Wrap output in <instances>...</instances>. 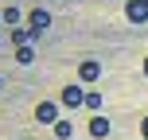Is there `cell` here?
<instances>
[{
    "label": "cell",
    "instance_id": "obj_1",
    "mask_svg": "<svg viewBox=\"0 0 148 140\" xmlns=\"http://www.w3.org/2000/svg\"><path fill=\"white\" fill-rule=\"evenodd\" d=\"M129 23H148V0H125Z\"/></svg>",
    "mask_w": 148,
    "mask_h": 140
},
{
    "label": "cell",
    "instance_id": "obj_2",
    "mask_svg": "<svg viewBox=\"0 0 148 140\" xmlns=\"http://www.w3.org/2000/svg\"><path fill=\"white\" fill-rule=\"evenodd\" d=\"M27 27L35 31V35H43V31L51 27V12H43V8H35V12L27 16Z\"/></svg>",
    "mask_w": 148,
    "mask_h": 140
},
{
    "label": "cell",
    "instance_id": "obj_3",
    "mask_svg": "<svg viewBox=\"0 0 148 140\" xmlns=\"http://www.w3.org/2000/svg\"><path fill=\"white\" fill-rule=\"evenodd\" d=\"M35 121L55 125V121H59V105H55V101H39V105H35Z\"/></svg>",
    "mask_w": 148,
    "mask_h": 140
},
{
    "label": "cell",
    "instance_id": "obj_4",
    "mask_svg": "<svg viewBox=\"0 0 148 140\" xmlns=\"http://www.w3.org/2000/svg\"><path fill=\"white\" fill-rule=\"evenodd\" d=\"M62 105H66V109L86 105V89H82V86H66V89H62Z\"/></svg>",
    "mask_w": 148,
    "mask_h": 140
},
{
    "label": "cell",
    "instance_id": "obj_5",
    "mask_svg": "<svg viewBox=\"0 0 148 140\" xmlns=\"http://www.w3.org/2000/svg\"><path fill=\"white\" fill-rule=\"evenodd\" d=\"M78 78L82 82H97V78H101V62H94V59L78 62Z\"/></svg>",
    "mask_w": 148,
    "mask_h": 140
},
{
    "label": "cell",
    "instance_id": "obj_6",
    "mask_svg": "<svg viewBox=\"0 0 148 140\" xmlns=\"http://www.w3.org/2000/svg\"><path fill=\"white\" fill-rule=\"evenodd\" d=\"M8 39H12V43L16 47H27V43H35V31H31V27H12V31H8Z\"/></svg>",
    "mask_w": 148,
    "mask_h": 140
},
{
    "label": "cell",
    "instance_id": "obj_7",
    "mask_svg": "<svg viewBox=\"0 0 148 140\" xmlns=\"http://www.w3.org/2000/svg\"><path fill=\"white\" fill-rule=\"evenodd\" d=\"M109 128H113V125L101 117V113H97V117L90 121V136H94V140H105V136H109Z\"/></svg>",
    "mask_w": 148,
    "mask_h": 140
},
{
    "label": "cell",
    "instance_id": "obj_8",
    "mask_svg": "<svg viewBox=\"0 0 148 140\" xmlns=\"http://www.w3.org/2000/svg\"><path fill=\"white\" fill-rule=\"evenodd\" d=\"M16 62H23V66H27V62H35V47H16Z\"/></svg>",
    "mask_w": 148,
    "mask_h": 140
},
{
    "label": "cell",
    "instance_id": "obj_9",
    "mask_svg": "<svg viewBox=\"0 0 148 140\" xmlns=\"http://www.w3.org/2000/svg\"><path fill=\"white\" fill-rule=\"evenodd\" d=\"M55 136H59V140H70L74 136V125H70V121H55Z\"/></svg>",
    "mask_w": 148,
    "mask_h": 140
},
{
    "label": "cell",
    "instance_id": "obj_10",
    "mask_svg": "<svg viewBox=\"0 0 148 140\" xmlns=\"http://www.w3.org/2000/svg\"><path fill=\"white\" fill-rule=\"evenodd\" d=\"M4 23H8V27H20V8L8 4V8H4Z\"/></svg>",
    "mask_w": 148,
    "mask_h": 140
},
{
    "label": "cell",
    "instance_id": "obj_11",
    "mask_svg": "<svg viewBox=\"0 0 148 140\" xmlns=\"http://www.w3.org/2000/svg\"><path fill=\"white\" fill-rule=\"evenodd\" d=\"M86 109H90V113L101 109V94H86Z\"/></svg>",
    "mask_w": 148,
    "mask_h": 140
},
{
    "label": "cell",
    "instance_id": "obj_12",
    "mask_svg": "<svg viewBox=\"0 0 148 140\" xmlns=\"http://www.w3.org/2000/svg\"><path fill=\"white\" fill-rule=\"evenodd\" d=\"M140 136H144V140H148V117H144V121H140Z\"/></svg>",
    "mask_w": 148,
    "mask_h": 140
},
{
    "label": "cell",
    "instance_id": "obj_13",
    "mask_svg": "<svg viewBox=\"0 0 148 140\" xmlns=\"http://www.w3.org/2000/svg\"><path fill=\"white\" fill-rule=\"evenodd\" d=\"M144 78H148V59H144Z\"/></svg>",
    "mask_w": 148,
    "mask_h": 140
},
{
    "label": "cell",
    "instance_id": "obj_14",
    "mask_svg": "<svg viewBox=\"0 0 148 140\" xmlns=\"http://www.w3.org/2000/svg\"><path fill=\"white\" fill-rule=\"evenodd\" d=\"M0 39H4V31H0Z\"/></svg>",
    "mask_w": 148,
    "mask_h": 140
},
{
    "label": "cell",
    "instance_id": "obj_15",
    "mask_svg": "<svg viewBox=\"0 0 148 140\" xmlns=\"http://www.w3.org/2000/svg\"><path fill=\"white\" fill-rule=\"evenodd\" d=\"M0 20H4V12H0Z\"/></svg>",
    "mask_w": 148,
    "mask_h": 140
},
{
    "label": "cell",
    "instance_id": "obj_16",
    "mask_svg": "<svg viewBox=\"0 0 148 140\" xmlns=\"http://www.w3.org/2000/svg\"><path fill=\"white\" fill-rule=\"evenodd\" d=\"M0 89H4V82H0Z\"/></svg>",
    "mask_w": 148,
    "mask_h": 140
}]
</instances>
